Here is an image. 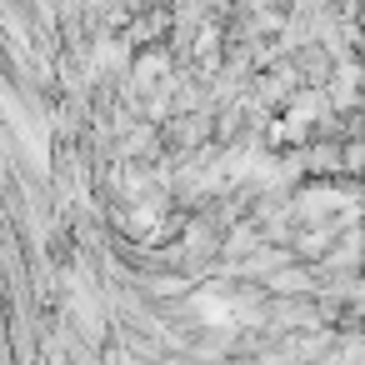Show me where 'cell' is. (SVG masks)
Returning <instances> with one entry per match:
<instances>
[{
    "mask_svg": "<svg viewBox=\"0 0 365 365\" xmlns=\"http://www.w3.org/2000/svg\"><path fill=\"white\" fill-rule=\"evenodd\" d=\"M345 170L350 175H365V145H345Z\"/></svg>",
    "mask_w": 365,
    "mask_h": 365,
    "instance_id": "1",
    "label": "cell"
}]
</instances>
